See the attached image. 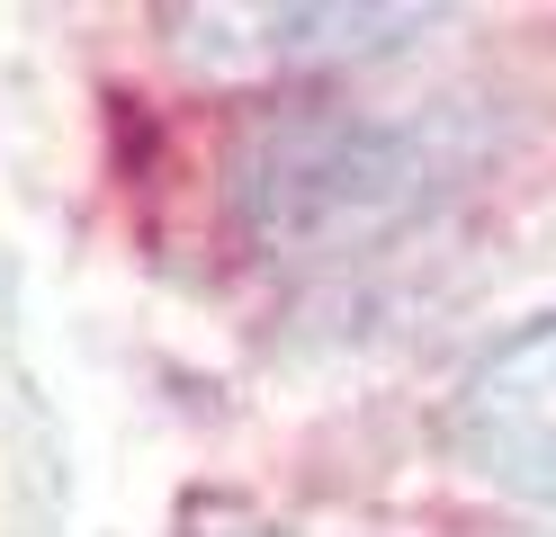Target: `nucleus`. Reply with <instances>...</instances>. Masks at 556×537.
<instances>
[{
    "label": "nucleus",
    "instance_id": "4",
    "mask_svg": "<svg viewBox=\"0 0 556 537\" xmlns=\"http://www.w3.org/2000/svg\"><path fill=\"white\" fill-rule=\"evenodd\" d=\"M252 537H261V528H252Z\"/></svg>",
    "mask_w": 556,
    "mask_h": 537
},
{
    "label": "nucleus",
    "instance_id": "3",
    "mask_svg": "<svg viewBox=\"0 0 556 537\" xmlns=\"http://www.w3.org/2000/svg\"><path fill=\"white\" fill-rule=\"evenodd\" d=\"M422 27L431 10H170V46L206 72H332Z\"/></svg>",
    "mask_w": 556,
    "mask_h": 537
},
{
    "label": "nucleus",
    "instance_id": "2",
    "mask_svg": "<svg viewBox=\"0 0 556 537\" xmlns=\"http://www.w3.org/2000/svg\"><path fill=\"white\" fill-rule=\"evenodd\" d=\"M448 457L511 501H556V314L467 358L448 385Z\"/></svg>",
    "mask_w": 556,
    "mask_h": 537
},
{
    "label": "nucleus",
    "instance_id": "1",
    "mask_svg": "<svg viewBox=\"0 0 556 537\" xmlns=\"http://www.w3.org/2000/svg\"><path fill=\"white\" fill-rule=\"evenodd\" d=\"M448 189L440 143L359 99H278L233 143V225L261 260L324 269L413 233Z\"/></svg>",
    "mask_w": 556,
    "mask_h": 537
}]
</instances>
